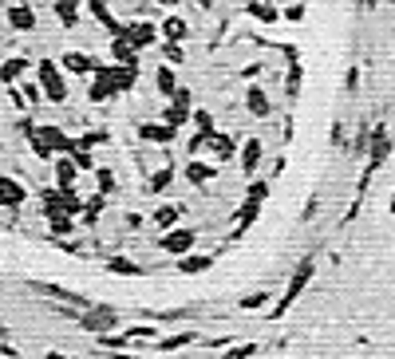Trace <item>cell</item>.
Returning <instances> with one entry per match:
<instances>
[{
    "label": "cell",
    "instance_id": "obj_1",
    "mask_svg": "<svg viewBox=\"0 0 395 359\" xmlns=\"http://www.w3.org/2000/svg\"><path fill=\"white\" fill-rule=\"evenodd\" d=\"M36 87H40V95H44L51 107H63V103L72 99L67 75L60 72V63H56V60H40L36 63Z\"/></svg>",
    "mask_w": 395,
    "mask_h": 359
},
{
    "label": "cell",
    "instance_id": "obj_2",
    "mask_svg": "<svg viewBox=\"0 0 395 359\" xmlns=\"http://www.w3.org/2000/svg\"><path fill=\"white\" fill-rule=\"evenodd\" d=\"M28 67H32L28 56H8V60L0 63V83L4 87H20V79L28 75Z\"/></svg>",
    "mask_w": 395,
    "mask_h": 359
},
{
    "label": "cell",
    "instance_id": "obj_3",
    "mask_svg": "<svg viewBox=\"0 0 395 359\" xmlns=\"http://www.w3.org/2000/svg\"><path fill=\"white\" fill-rule=\"evenodd\" d=\"M8 24L16 28V32H36V8L32 4H8Z\"/></svg>",
    "mask_w": 395,
    "mask_h": 359
}]
</instances>
